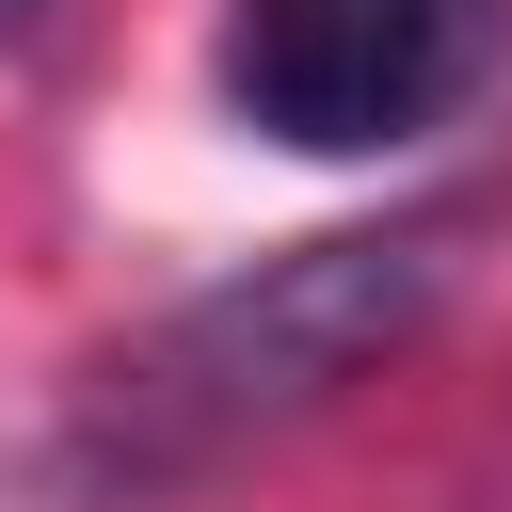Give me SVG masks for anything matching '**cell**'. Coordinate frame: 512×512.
Returning a JSON list of instances; mask_svg holds the SVG:
<instances>
[{"label":"cell","instance_id":"3957f363","mask_svg":"<svg viewBox=\"0 0 512 512\" xmlns=\"http://www.w3.org/2000/svg\"><path fill=\"white\" fill-rule=\"evenodd\" d=\"M32 32H48V0H0V48H32Z\"/></svg>","mask_w":512,"mask_h":512},{"label":"cell","instance_id":"7a4b0ae2","mask_svg":"<svg viewBox=\"0 0 512 512\" xmlns=\"http://www.w3.org/2000/svg\"><path fill=\"white\" fill-rule=\"evenodd\" d=\"M512 48V0H224L208 80L288 160H400L432 144Z\"/></svg>","mask_w":512,"mask_h":512},{"label":"cell","instance_id":"6da1fadb","mask_svg":"<svg viewBox=\"0 0 512 512\" xmlns=\"http://www.w3.org/2000/svg\"><path fill=\"white\" fill-rule=\"evenodd\" d=\"M480 192H432V208H384V224H320V240H272L256 272L192 288L144 352H112L80 384V432H64V480L80 496H160L288 416H320L336 384H368L384 352H416L480 256Z\"/></svg>","mask_w":512,"mask_h":512}]
</instances>
